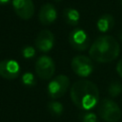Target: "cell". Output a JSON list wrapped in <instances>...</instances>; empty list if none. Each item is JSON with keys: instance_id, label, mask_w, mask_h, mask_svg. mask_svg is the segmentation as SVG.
I'll return each mask as SVG.
<instances>
[{"instance_id": "8", "label": "cell", "mask_w": 122, "mask_h": 122, "mask_svg": "<svg viewBox=\"0 0 122 122\" xmlns=\"http://www.w3.org/2000/svg\"><path fill=\"white\" fill-rule=\"evenodd\" d=\"M12 8L17 16L21 19L29 20L34 13V4L32 0H12Z\"/></svg>"}, {"instance_id": "7", "label": "cell", "mask_w": 122, "mask_h": 122, "mask_svg": "<svg viewBox=\"0 0 122 122\" xmlns=\"http://www.w3.org/2000/svg\"><path fill=\"white\" fill-rule=\"evenodd\" d=\"M69 42L74 50L79 51H86L90 46V39L87 32L79 28L72 30L70 32Z\"/></svg>"}, {"instance_id": "9", "label": "cell", "mask_w": 122, "mask_h": 122, "mask_svg": "<svg viewBox=\"0 0 122 122\" xmlns=\"http://www.w3.org/2000/svg\"><path fill=\"white\" fill-rule=\"evenodd\" d=\"M20 73V65L13 59L0 61V76L5 79H15Z\"/></svg>"}, {"instance_id": "1", "label": "cell", "mask_w": 122, "mask_h": 122, "mask_svg": "<svg viewBox=\"0 0 122 122\" xmlns=\"http://www.w3.org/2000/svg\"><path fill=\"white\" fill-rule=\"evenodd\" d=\"M70 95L72 103L81 110L93 109L99 101V90L90 80H79L72 84Z\"/></svg>"}, {"instance_id": "13", "label": "cell", "mask_w": 122, "mask_h": 122, "mask_svg": "<svg viewBox=\"0 0 122 122\" xmlns=\"http://www.w3.org/2000/svg\"><path fill=\"white\" fill-rule=\"evenodd\" d=\"M63 17L67 24L71 26H76L80 20V13L75 9L67 8L63 10Z\"/></svg>"}, {"instance_id": "11", "label": "cell", "mask_w": 122, "mask_h": 122, "mask_svg": "<svg viewBox=\"0 0 122 122\" xmlns=\"http://www.w3.org/2000/svg\"><path fill=\"white\" fill-rule=\"evenodd\" d=\"M38 18H39L40 23L45 26L52 24L57 18V10L55 7L50 3L44 4L39 10Z\"/></svg>"}, {"instance_id": "15", "label": "cell", "mask_w": 122, "mask_h": 122, "mask_svg": "<svg viewBox=\"0 0 122 122\" xmlns=\"http://www.w3.org/2000/svg\"><path fill=\"white\" fill-rule=\"evenodd\" d=\"M108 92L112 97H116L122 92V84L118 81H112L108 88Z\"/></svg>"}, {"instance_id": "21", "label": "cell", "mask_w": 122, "mask_h": 122, "mask_svg": "<svg viewBox=\"0 0 122 122\" xmlns=\"http://www.w3.org/2000/svg\"><path fill=\"white\" fill-rule=\"evenodd\" d=\"M55 2H59V1H61V0H54Z\"/></svg>"}, {"instance_id": "10", "label": "cell", "mask_w": 122, "mask_h": 122, "mask_svg": "<svg viewBox=\"0 0 122 122\" xmlns=\"http://www.w3.org/2000/svg\"><path fill=\"white\" fill-rule=\"evenodd\" d=\"M34 44L40 51L48 52L54 45V35L49 30H42L36 35Z\"/></svg>"}, {"instance_id": "22", "label": "cell", "mask_w": 122, "mask_h": 122, "mask_svg": "<svg viewBox=\"0 0 122 122\" xmlns=\"http://www.w3.org/2000/svg\"><path fill=\"white\" fill-rule=\"evenodd\" d=\"M120 2H121V4H122V0H120Z\"/></svg>"}, {"instance_id": "16", "label": "cell", "mask_w": 122, "mask_h": 122, "mask_svg": "<svg viewBox=\"0 0 122 122\" xmlns=\"http://www.w3.org/2000/svg\"><path fill=\"white\" fill-rule=\"evenodd\" d=\"M22 83L25 86H29V87L34 86L35 83H36V80H35V77H34L33 73L30 72V71L24 73L23 76H22Z\"/></svg>"}, {"instance_id": "17", "label": "cell", "mask_w": 122, "mask_h": 122, "mask_svg": "<svg viewBox=\"0 0 122 122\" xmlns=\"http://www.w3.org/2000/svg\"><path fill=\"white\" fill-rule=\"evenodd\" d=\"M22 55L24 58L30 59L35 55V49L31 46H25L22 49Z\"/></svg>"}, {"instance_id": "4", "label": "cell", "mask_w": 122, "mask_h": 122, "mask_svg": "<svg viewBox=\"0 0 122 122\" xmlns=\"http://www.w3.org/2000/svg\"><path fill=\"white\" fill-rule=\"evenodd\" d=\"M70 87V78L65 74H59L52 78L48 85V93L53 98L62 97Z\"/></svg>"}, {"instance_id": "19", "label": "cell", "mask_w": 122, "mask_h": 122, "mask_svg": "<svg viewBox=\"0 0 122 122\" xmlns=\"http://www.w3.org/2000/svg\"><path fill=\"white\" fill-rule=\"evenodd\" d=\"M116 71L117 73L122 77V59L120 61H118L117 65H116Z\"/></svg>"}, {"instance_id": "12", "label": "cell", "mask_w": 122, "mask_h": 122, "mask_svg": "<svg viewBox=\"0 0 122 122\" xmlns=\"http://www.w3.org/2000/svg\"><path fill=\"white\" fill-rule=\"evenodd\" d=\"M113 26H114V18L110 13H105L101 15L96 22V27L98 30L101 32H107L111 30L113 28Z\"/></svg>"}, {"instance_id": "20", "label": "cell", "mask_w": 122, "mask_h": 122, "mask_svg": "<svg viewBox=\"0 0 122 122\" xmlns=\"http://www.w3.org/2000/svg\"><path fill=\"white\" fill-rule=\"evenodd\" d=\"M9 2H10V0H0V5H6Z\"/></svg>"}, {"instance_id": "3", "label": "cell", "mask_w": 122, "mask_h": 122, "mask_svg": "<svg viewBox=\"0 0 122 122\" xmlns=\"http://www.w3.org/2000/svg\"><path fill=\"white\" fill-rule=\"evenodd\" d=\"M98 114L106 122H117L121 117V110L116 102L105 98L98 105Z\"/></svg>"}, {"instance_id": "6", "label": "cell", "mask_w": 122, "mask_h": 122, "mask_svg": "<svg viewBox=\"0 0 122 122\" xmlns=\"http://www.w3.org/2000/svg\"><path fill=\"white\" fill-rule=\"evenodd\" d=\"M71 66L72 71L81 77L89 76L93 71L92 59L86 55H76L71 59Z\"/></svg>"}, {"instance_id": "2", "label": "cell", "mask_w": 122, "mask_h": 122, "mask_svg": "<svg viewBox=\"0 0 122 122\" xmlns=\"http://www.w3.org/2000/svg\"><path fill=\"white\" fill-rule=\"evenodd\" d=\"M120 52L118 41L112 35L99 36L91 46L90 57L98 63H109L115 60Z\"/></svg>"}, {"instance_id": "18", "label": "cell", "mask_w": 122, "mask_h": 122, "mask_svg": "<svg viewBox=\"0 0 122 122\" xmlns=\"http://www.w3.org/2000/svg\"><path fill=\"white\" fill-rule=\"evenodd\" d=\"M81 120H82V122H99L98 117L92 112L84 113L81 117Z\"/></svg>"}, {"instance_id": "14", "label": "cell", "mask_w": 122, "mask_h": 122, "mask_svg": "<svg viewBox=\"0 0 122 122\" xmlns=\"http://www.w3.org/2000/svg\"><path fill=\"white\" fill-rule=\"evenodd\" d=\"M48 110L49 112L54 115V116H60L64 111L63 105L58 101H51L48 104Z\"/></svg>"}, {"instance_id": "5", "label": "cell", "mask_w": 122, "mask_h": 122, "mask_svg": "<svg viewBox=\"0 0 122 122\" xmlns=\"http://www.w3.org/2000/svg\"><path fill=\"white\" fill-rule=\"evenodd\" d=\"M55 71V64L51 57L48 55L40 56L35 62V72L43 80L51 79Z\"/></svg>"}]
</instances>
